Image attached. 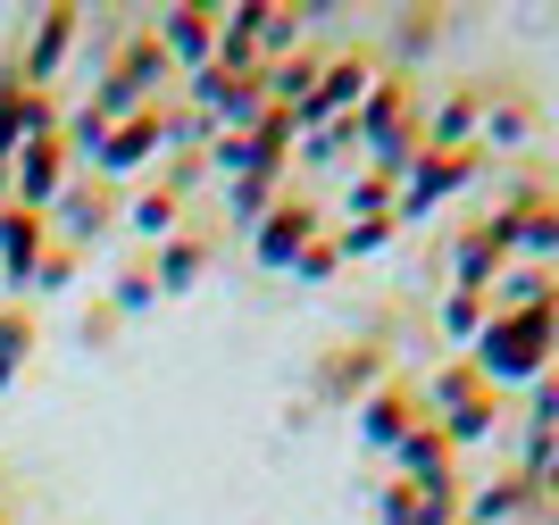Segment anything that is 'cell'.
I'll return each instance as SVG.
<instances>
[{
	"instance_id": "7a4b0ae2",
	"label": "cell",
	"mask_w": 559,
	"mask_h": 525,
	"mask_svg": "<svg viewBox=\"0 0 559 525\" xmlns=\"http://www.w3.org/2000/svg\"><path fill=\"white\" fill-rule=\"evenodd\" d=\"M485 134H492V142H510V151H518V142H535V109H526V100H501V109L485 117Z\"/></svg>"
},
{
	"instance_id": "6da1fadb",
	"label": "cell",
	"mask_w": 559,
	"mask_h": 525,
	"mask_svg": "<svg viewBox=\"0 0 559 525\" xmlns=\"http://www.w3.org/2000/svg\"><path fill=\"white\" fill-rule=\"evenodd\" d=\"M543 350H551V309H526V318L485 325V367L492 375H535Z\"/></svg>"
},
{
	"instance_id": "3957f363",
	"label": "cell",
	"mask_w": 559,
	"mask_h": 525,
	"mask_svg": "<svg viewBox=\"0 0 559 525\" xmlns=\"http://www.w3.org/2000/svg\"><path fill=\"white\" fill-rule=\"evenodd\" d=\"M543 484H551V492H559V451H551V458H543Z\"/></svg>"
},
{
	"instance_id": "277c9868",
	"label": "cell",
	"mask_w": 559,
	"mask_h": 525,
	"mask_svg": "<svg viewBox=\"0 0 559 525\" xmlns=\"http://www.w3.org/2000/svg\"><path fill=\"white\" fill-rule=\"evenodd\" d=\"M551 334H559V293H551Z\"/></svg>"
}]
</instances>
